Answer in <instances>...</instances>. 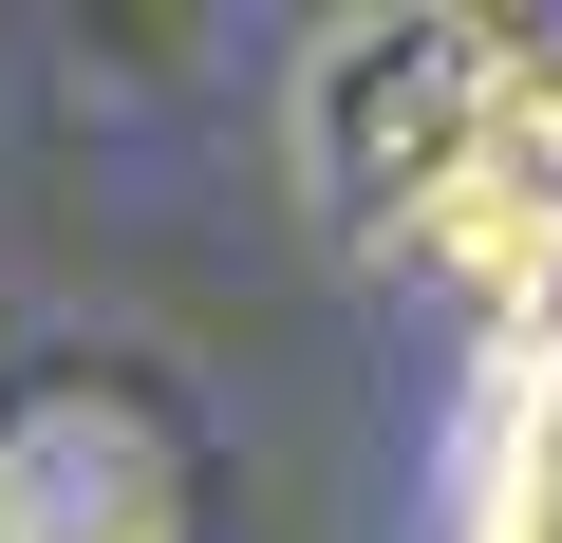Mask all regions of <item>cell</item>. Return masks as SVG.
I'll use <instances>...</instances> for the list:
<instances>
[{
	"instance_id": "1",
	"label": "cell",
	"mask_w": 562,
	"mask_h": 543,
	"mask_svg": "<svg viewBox=\"0 0 562 543\" xmlns=\"http://www.w3.org/2000/svg\"><path fill=\"white\" fill-rule=\"evenodd\" d=\"M319 150H338V188L394 244L450 262V282H543L562 262V38L357 20L319 57Z\"/></svg>"
},
{
	"instance_id": "2",
	"label": "cell",
	"mask_w": 562,
	"mask_h": 543,
	"mask_svg": "<svg viewBox=\"0 0 562 543\" xmlns=\"http://www.w3.org/2000/svg\"><path fill=\"white\" fill-rule=\"evenodd\" d=\"M0 543H169V450L113 394H38L0 431Z\"/></svg>"
},
{
	"instance_id": "3",
	"label": "cell",
	"mask_w": 562,
	"mask_h": 543,
	"mask_svg": "<svg viewBox=\"0 0 562 543\" xmlns=\"http://www.w3.org/2000/svg\"><path fill=\"white\" fill-rule=\"evenodd\" d=\"M543 450H562V357H543Z\"/></svg>"
}]
</instances>
